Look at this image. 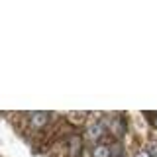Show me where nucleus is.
I'll return each instance as SVG.
<instances>
[{
  "label": "nucleus",
  "instance_id": "1",
  "mask_svg": "<svg viewBox=\"0 0 157 157\" xmlns=\"http://www.w3.org/2000/svg\"><path fill=\"white\" fill-rule=\"evenodd\" d=\"M81 134L88 145H94V144H100V140L108 134V126L102 120H88Z\"/></svg>",
  "mask_w": 157,
  "mask_h": 157
},
{
  "label": "nucleus",
  "instance_id": "2",
  "mask_svg": "<svg viewBox=\"0 0 157 157\" xmlns=\"http://www.w3.org/2000/svg\"><path fill=\"white\" fill-rule=\"evenodd\" d=\"M65 144H67V157H81L82 149H85V137L81 132L65 137Z\"/></svg>",
  "mask_w": 157,
  "mask_h": 157
},
{
  "label": "nucleus",
  "instance_id": "3",
  "mask_svg": "<svg viewBox=\"0 0 157 157\" xmlns=\"http://www.w3.org/2000/svg\"><path fill=\"white\" fill-rule=\"evenodd\" d=\"M108 132L114 140H122L128 132V124H126V118L122 114H112V122L108 126Z\"/></svg>",
  "mask_w": 157,
  "mask_h": 157
},
{
  "label": "nucleus",
  "instance_id": "4",
  "mask_svg": "<svg viewBox=\"0 0 157 157\" xmlns=\"http://www.w3.org/2000/svg\"><path fill=\"white\" fill-rule=\"evenodd\" d=\"M88 118H90V112H82V110H73V112H65V120L77 130H82L86 126Z\"/></svg>",
  "mask_w": 157,
  "mask_h": 157
},
{
  "label": "nucleus",
  "instance_id": "5",
  "mask_svg": "<svg viewBox=\"0 0 157 157\" xmlns=\"http://www.w3.org/2000/svg\"><path fill=\"white\" fill-rule=\"evenodd\" d=\"M92 157H112V149L106 144H94L92 145Z\"/></svg>",
  "mask_w": 157,
  "mask_h": 157
},
{
  "label": "nucleus",
  "instance_id": "6",
  "mask_svg": "<svg viewBox=\"0 0 157 157\" xmlns=\"http://www.w3.org/2000/svg\"><path fill=\"white\" fill-rule=\"evenodd\" d=\"M110 149H112V157H120L122 151H124V141H120V140L112 141V144H110Z\"/></svg>",
  "mask_w": 157,
  "mask_h": 157
},
{
  "label": "nucleus",
  "instance_id": "7",
  "mask_svg": "<svg viewBox=\"0 0 157 157\" xmlns=\"http://www.w3.org/2000/svg\"><path fill=\"white\" fill-rule=\"evenodd\" d=\"M132 157H153L149 153V151L145 149V147H137V149H134V153H132Z\"/></svg>",
  "mask_w": 157,
  "mask_h": 157
},
{
  "label": "nucleus",
  "instance_id": "8",
  "mask_svg": "<svg viewBox=\"0 0 157 157\" xmlns=\"http://www.w3.org/2000/svg\"><path fill=\"white\" fill-rule=\"evenodd\" d=\"M151 126H153V130H157V114L153 116V124H151Z\"/></svg>",
  "mask_w": 157,
  "mask_h": 157
}]
</instances>
